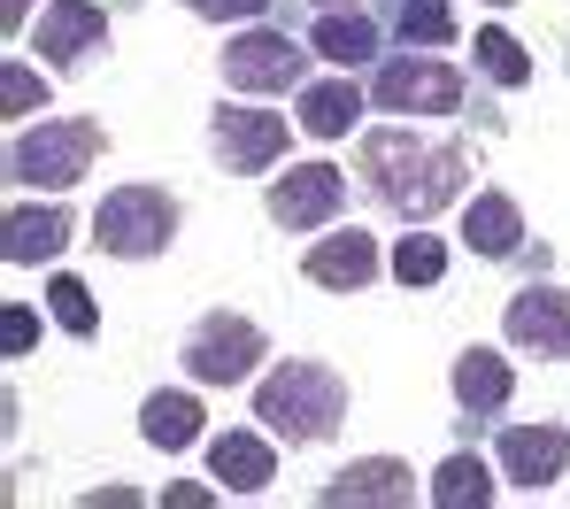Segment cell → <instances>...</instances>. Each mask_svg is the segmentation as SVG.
Listing matches in <instances>:
<instances>
[{
  "instance_id": "6da1fadb",
  "label": "cell",
  "mask_w": 570,
  "mask_h": 509,
  "mask_svg": "<svg viewBox=\"0 0 570 509\" xmlns=\"http://www.w3.org/2000/svg\"><path fill=\"white\" fill-rule=\"evenodd\" d=\"M363 178H371V194H379L393 216L424 224V216H440V208L463 194L471 163H463V147H448V139L371 131V139H363Z\"/></svg>"
},
{
  "instance_id": "7a4b0ae2",
  "label": "cell",
  "mask_w": 570,
  "mask_h": 509,
  "mask_svg": "<svg viewBox=\"0 0 570 509\" xmlns=\"http://www.w3.org/2000/svg\"><path fill=\"white\" fill-rule=\"evenodd\" d=\"M347 417V379L332 363H278L263 386H255V424H271L285 448H316L332 440Z\"/></svg>"
},
{
  "instance_id": "3957f363",
  "label": "cell",
  "mask_w": 570,
  "mask_h": 509,
  "mask_svg": "<svg viewBox=\"0 0 570 509\" xmlns=\"http://www.w3.org/2000/svg\"><path fill=\"white\" fill-rule=\"evenodd\" d=\"M94 155H100V124H86V116H55V124H31V131L8 139V178H16V186L62 194V186H78V178L94 170Z\"/></svg>"
},
{
  "instance_id": "277c9868",
  "label": "cell",
  "mask_w": 570,
  "mask_h": 509,
  "mask_svg": "<svg viewBox=\"0 0 570 509\" xmlns=\"http://www.w3.org/2000/svg\"><path fill=\"white\" fill-rule=\"evenodd\" d=\"M100 247L108 255H124V263H139V255H163L170 247V232H178V202L163 194V186H124V194H108L94 216Z\"/></svg>"
},
{
  "instance_id": "5b68a950",
  "label": "cell",
  "mask_w": 570,
  "mask_h": 509,
  "mask_svg": "<svg viewBox=\"0 0 570 509\" xmlns=\"http://www.w3.org/2000/svg\"><path fill=\"white\" fill-rule=\"evenodd\" d=\"M255 363H263V324H247V316L208 309V316L186 332V371L200 379V386H239Z\"/></svg>"
},
{
  "instance_id": "8992f818",
  "label": "cell",
  "mask_w": 570,
  "mask_h": 509,
  "mask_svg": "<svg viewBox=\"0 0 570 509\" xmlns=\"http://www.w3.org/2000/svg\"><path fill=\"white\" fill-rule=\"evenodd\" d=\"M371 101H379L385 116H455V108H463V78H455L440 55H401V62L379 70Z\"/></svg>"
},
{
  "instance_id": "52a82bcc",
  "label": "cell",
  "mask_w": 570,
  "mask_h": 509,
  "mask_svg": "<svg viewBox=\"0 0 570 509\" xmlns=\"http://www.w3.org/2000/svg\"><path fill=\"white\" fill-rule=\"evenodd\" d=\"M301 70H308V55L285 31H247L224 47V78L239 94H285V86H301Z\"/></svg>"
},
{
  "instance_id": "ba28073f",
  "label": "cell",
  "mask_w": 570,
  "mask_h": 509,
  "mask_svg": "<svg viewBox=\"0 0 570 509\" xmlns=\"http://www.w3.org/2000/svg\"><path fill=\"white\" fill-rule=\"evenodd\" d=\"M347 202V178L332 170V163H301V170H285L278 186H271V216H278L285 232H308V224H332Z\"/></svg>"
},
{
  "instance_id": "9c48e42d",
  "label": "cell",
  "mask_w": 570,
  "mask_h": 509,
  "mask_svg": "<svg viewBox=\"0 0 570 509\" xmlns=\"http://www.w3.org/2000/svg\"><path fill=\"white\" fill-rule=\"evenodd\" d=\"M509 348L548 355V363H570V294H556V286H524V294L509 302Z\"/></svg>"
},
{
  "instance_id": "30bf717a",
  "label": "cell",
  "mask_w": 570,
  "mask_h": 509,
  "mask_svg": "<svg viewBox=\"0 0 570 509\" xmlns=\"http://www.w3.org/2000/svg\"><path fill=\"white\" fill-rule=\"evenodd\" d=\"M563 463H570L563 424H509V432H501V471H509V487L540 495V487L563 479Z\"/></svg>"
},
{
  "instance_id": "8fae6325",
  "label": "cell",
  "mask_w": 570,
  "mask_h": 509,
  "mask_svg": "<svg viewBox=\"0 0 570 509\" xmlns=\"http://www.w3.org/2000/svg\"><path fill=\"white\" fill-rule=\"evenodd\" d=\"M216 155L232 163V170H271L285 155V116L271 108H216Z\"/></svg>"
},
{
  "instance_id": "7c38bea8",
  "label": "cell",
  "mask_w": 570,
  "mask_h": 509,
  "mask_svg": "<svg viewBox=\"0 0 570 509\" xmlns=\"http://www.w3.org/2000/svg\"><path fill=\"white\" fill-rule=\"evenodd\" d=\"M416 495V479H409V463H393V456H371V463H347L316 502L324 509H409Z\"/></svg>"
},
{
  "instance_id": "4fadbf2b",
  "label": "cell",
  "mask_w": 570,
  "mask_h": 509,
  "mask_svg": "<svg viewBox=\"0 0 570 509\" xmlns=\"http://www.w3.org/2000/svg\"><path fill=\"white\" fill-rule=\"evenodd\" d=\"M308 278L316 286H332V294H363L371 278H379V239L371 232H332V239H316L308 247Z\"/></svg>"
},
{
  "instance_id": "5bb4252c",
  "label": "cell",
  "mask_w": 570,
  "mask_h": 509,
  "mask_svg": "<svg viewBox=\"0 0 570 509\" xmlns=\"http://www.w3.org/2000/svg\"><path fill=\"white\" fill-rule=\"evenodd\" d=\"M100 39H108V16L94 0H55L39 16V55L47 62H86V55H100Z\"/></svg>"
},
{
  "instance_id": "9a60e30c",
  "label": "cell",
  "mask_w": 570,
  "mask_h": 509,
  "mask_svg": "<svg viewBox=\"0 0 570 509\" xmlns=\"http://www.w3.org/2000/svg\"><path fill=\"white\" fill-rule=\"evenodd\" d=\"M208 471H216L224 495H263V487L278 479V456H271L263 432H224V440L208 448Z\"/></svg>"
},
{
  "instance_id": "2e32d148",
  "label": "cell",
  "mask_w": 570,
  "mask_h": 509,
  "mask_svg": "<svg viewBox=\"0 0 570 509\" xmlns=\"http://www.w3.org/2000/svg\"><path fill=\"white\" fill-rule=\"evenodd\" d=\"M62 239H70V216H62V208H8V224H0V255H8L16 271L62 255Z\"/></svg>"
},
{
  "instance_id": "e0dca14e",
  "label": "cell",
  "mask_w": 570,
  "mask_h": 509,
  "mask_svg": "<svg viewBox=\"0 0 570 509\" xmlns=\"http://www.w3.org/2000/svg\"><path fill=\"white\" fill-rule=\"evenodd\" d=\"M509 394H517V371H509L493 348H463V355H455V402L471 409V417L509 409Z\"/></svg>"
},
{
  "instance_id": "ac0fdd59",
  "label": "cell",
  "mask_w": 570,
  "mask_h": 509,
  "mask_svg": "<svg viewBox=\"0 0 570 509\" xmlns=\"http://www.w3.org/2000/svg\"><path fill=\"white\" fill-rule=\"evenodd\" d=\"M355 116H363V94H355L347 78H324V86L301 94V131H308V139H347Z\"/></svg>"
},
{
  "instance_id": "d6986e66",
  "label": "cell",
  "mask_w": 570,
  "mask_h": 509,
  "mask_svg": "<svg viewBox=\"0 0 570 509\" xmlns=\"http://www.w3.org/2000/svg\"><path fill=\"white\" fill-rule=\"evenodd\" d=\"M316 55H324L332 70H355V62H371V55H379V23H371L363 8H347V16L332 8V16L316 23Z\"/></svg>"
},
{
  "instance_id": "ffe728a7",
  "label": "cell",
  "mask_w": 570,
  "mask_h": 509,
  "mask_svg": "<svg viewBox=\"0 0 570 509\" xmlns=\"http://www.w3.org/2000/svg\"><path fill=\"white\" fill-rule=\"evenodd\" d=\"M463 239H471L478 255H517V239H524V216L509 194H478L471 202V224H463Z\"/></svg>"
},
{
  "instance_id": "44dd1931",
  "label": "cell",
  "mask_w": 570,
  "mask_h": 509,
  "mask_svg": "<svg viewBox=\"0 0 570 509\" xmlns=\"http://www.w3.org/2000/svg\"><path fill=\"white\" fill-rule=\"evenodd\" d=\"M432 502L440 509H485L493 502V471H485L478 456H448V463L432 471Z\"/></svg>"
},
{
  "instance_id": "7402d4cb",
  "label": "cell",
  "mask_w": 570,
  "mask_h": 509,
  "mask_svg": "<svg viewBox=\"0 0 570 509\" xmlns=\"http://www.w3.org/2000/svg\"><path fill=\"white\" fill-rule=\"evenodd\" d=\"M139 432H147L155 448H193V440H200V402H193V394H155V402L139 409Z\"/></svg>"
},
{
  "instance_id": "603a6c76",
  "label": "cell",
  "mask_w": 570,
  "mask_h": 509,
  "mask_svg": "<svg viewBox=\"0 0 570 509\" xmlns=\"http://www.w3.org/2000/svg\"><path fill=\"white\" fill-rule=\"evenodd\" d=\"M393 278H401V286H440V278H448V239H432V232L401 239V247H393Z\"/></svg>"
},
{
  "instance_id": "cb8c5ba5",
  "label": "cell",
  "mask_w": 570,
  "mask_h": 509,
  "mask_svg": "<svg viewBox=\"0 0 570 509\" xmlns=\"http://www.w3.org/2000/svg\"><path fill=\"white\" fill-rule=\"evenodd\" d=\"M471 55H478V70H485L493 86H524V78H532V55H524L509 31H478Z\"/></svg>"
},
{
  "instance_id": "d4e9b609",
  "label": "cell",
  "mask_w": 570,
  "mask_h": 509,
  "mask_svg": "<svg viewBox=\"0 0 570 509\" xmlns=\"http://www.w3.org/2000/svg\"><path fill=\"white\" fill-rule=\"evenodd\" d=\"M401 39L409 47H448L455 39V8L448 0H401Z\"/></svg>"
},
{
  "instance_id": "484cf974",
  "label": "cell",
  "mask_w": 570,
  "mask_h": 509,
  "mask_svg": "<svg viewBox=\"0 0 570 509\" xmlns=\"http://www.w3.org/2000/svg\"><path fill=\"white\" fill-rule=\"evenodd\" d=\"M47 302H55V324H62V332H78V340H94L100 309H94V294H86L78 278H55V286H47Z\"/></svg>"
},
{
  "instance_id": "4316f807",
  "label": "cell",
  "mask_w": 570,
  "mask_h": 509,
  "mask_svg": "<svg viewBox=\"0 0 570 509\" xmlns=\"http://www.w3.org/2000/svg\"><path fill=\"white\" fill-rule=\"evenodd\" d=\"M0 108H8V116H31V108H47V86H39L23 62H8V70H0Z\"/></svg>"
},
{
  "instance_id": "83f0119b",
  "label": "cell",
  "mask_w": 570,
  "mask_h": 509,
  "mask_svg": "<svg viewBox=\"0 0 570 509\" xmlns=\"http://www.w3.org/2000/svg\"><path fill=\"white\" fill-rule=\"evenodd\" d=\"M193 16H208V23H247V16H263L271 0H186Z\"/></svg>"
},
{
  "instance_id": "f1b7e54d",
  "label": "cell",
  "mask_w": 570,
  "mask_h": 509,
  "mask_svg": "<svg viewBox=\"0 0 570 509\" xmlns=\"http://www.w3.org/2000/svg\"><path fill=\"white\" fill-rule=\"evenodd\" d=\"M0 340H8V355H23V348L39 340V324H31V309H8V316H0Z\"/></svg>"
},
{
  "instance_id": "f546056e",
  "label": "cell",
  "mask_w": 570,
  "mask_h": 509,
  "mask_svg": "<svg viewBox=\"0 0 570 509\" xmlns=\"http://www.w3.org/2000/svg\"><path fill=\"white\" fill-rule=\"evenodd\" d=\"M163 502H178V509H208V502H216V495H208V487H170Z\"/></svg>"
},
{
  "instance_id": "4dcf8cb0",
  "label": "cell",
  "mask_w": 570,
  "mask_h": 509,
  "mask_svg": "<svg viewBox=\"0 0 570 509\" xmlns=\"http://www.w3.org/2000/svg\"><path fill=\"white\" fill-rule=\"evenodd\" d=\"M23 8H31V0H0V23L16 31V23H23Z\"/></svg>"
},
{
  "instance_id": "1f68e13d",
  "label": "cell",
  "mask_w": 570,
  "mask_h": 509,
  "mask_svg": "<svg viewBox=\"0 0 570 509\" xmlns=\"http://www.w3.org/2000/svg\"><path fill=\"white\" fill-rule=\"evenodd\" d=\"M316 8H340V0H316ZM347 8H363V0H347Z\"/></svg>"
},
{
  "instance_id": "d6a6232c",
  "label": "cell",
  "mask_w": 570,
  "mask_h": 509,
  "mask_svg": "<svg viewBox=\"0 0 570 509\" xmlns=\"http://www.w3.org/2000/svg\"><path fill=\"white\" fill-rule=\"evenodd\" d=\"M485 8H509V0H485Z\"/></svg>"
}]
</instances>
